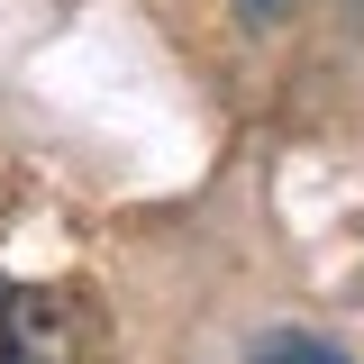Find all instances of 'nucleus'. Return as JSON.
<instances>
[{
	"label": "nucleus",
	"mask_w": 364,
	"mask_h": 364,
	"mask_svg": "<svg viewBox=\"0 0 364 364\" xmlns=\"http://www.w3.org/2000/svg\"><path fill=\"white\" fill-rule=\"evenodd\" d=\"M0 364H109V328L82 291H9L0 301Z\"/></svg>",
	"instance_id": "f257e3e1"
},
{
	"label": "nucleus",
	"mask_w": 364,
	"mask_h": 364,
	"mask_svg": "<svg viewBox=\"0 0 364 364\" xmlns=\"http://www.w3.org/2000/svg\"><path fill=\"white\" fill-rule=\"evenodd\" d=\"M255 364H346V355L318 337H273V346H255Z\"/></svg>",
	"instance_id": "f03ea898"
},
{
	"label": "nucleus",
	"mask_w": 364,
	"mask_h": 364,
	"mask_svg": "<svg viewBox=\"0 0 364 364\" xmlns=\"http://www.w3.org/2000/svg\"><path fill=\"white\" fill-rule=\"evenodd\" d=\"M246 9H264V18H273V9H291V0H246Z\"/></svg>",
	"instance_id": "7ed1b4c3"
}]
</instances>
